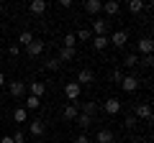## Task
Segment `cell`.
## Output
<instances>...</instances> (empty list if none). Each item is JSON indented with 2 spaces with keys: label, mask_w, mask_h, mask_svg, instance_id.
Segmentation results:
<instances>
[{
  "label": "cell",
  "mask_w": 154,
  "mask_h": 143,
  "mask_svg": "<svg viewBox=\"0 0 154 143\" xmlns=\"http://www.w3.org/2000/svg\"><path fill=\"white\" fill-rule=\"evenodd\" d=\"M134 118L136 120H152V107L146 102H136L134 105Z\"/></svg>",
  "instance_id": "1"
},
{
  "label": "cell",
  "mask_w": 154,
  "mask_h": 143,
  "mask_svg": "<svg viewBox=\"0 0 154 143\" xmlns=\"http://www.w3.org/2000/svg\"><path fill=\"white\" fill-rule=\"evenodd\" d=\"M44 49H46V44H44V41H38V39H33L31 44L26 46V54L31 56V59H36V56H41V54H44Z\"/></svg>",
  "instance_id": "2"
},
{
  "label": "cell",
  "mask_w": 154,
  "mask_h": 143,
  "mask_svg": "<svg viewBox=\"0 0 154 143\" xmlns=\"http://www.w3.org/2000/svg\"><path fill=\"white\" fill-rule=\"evenodd\" d=\"M80 92H82V87H80L77 82H67L64 95H67V100H69V102H77V100H80Z\"/></svg>",
  "instance_id": "3"
},
{
  "label": "cell",
  "mask_w": 154,
  "mask_h": 143,
  "mask_svg": "<svg viewBox=\"0 0 154 143\" xmlns=\"http://www.w3.org/2000/svg\"><path fill=\"white\" fill-rule=\"evenodd\" d=\"M26 89L33 95V97H38V100L46 95V84H44V82H38V79H36V82H28V84H26Z\"/></svg>",
  "instance_id": "4"
},
{
  "label": "cell",
  "mask_w": 154,
  "mask_h": 143,
  "mask_svg": "<svg viewBox=\"0 0 154 143\" xmlns=\"http://www.w3.org/2000/svg\"><path fill=\"white\" fill-rule=\"evenodd\" d=\"M121 100L118 97H110V100H105V105H103V110L108 112V115H118V112H121Z\"/></svg>",
  "instance_id": "5"
},
{
  "label": "cell",
  "mask_w": 154,
  "mask_h": 143,
  "mask_svg": "<svg viewBox=\"0 0 154 143\" xmlns=\"http://www.w3.org/2000/svg\"><path fill=\"white\" fill-rule=\"evenodd\" d=\"M121 87H123V92H136V89H139V77L126 74V77L121 79Z\"/></svg>",
  "instance_id": "6"
},
{
  "label": "cell",
  "mask_w": 154,
  "mask_h": 143,
  "mask_svg": "<svg viewBox=\"0 0 154 143\" xmlns=\"http://www.w3.org/2000/svg\"><path fill=\"white\" fill-rule=\"evenodd\" d=\"M126 41H128V33H126V31H116L113 36L108 39V44H113L116 49H123V46H126Z\"/></svg>",
  "instance_id": "7"
},
{
  "label": "cell",
  "mask_w": 154,
  "mask_h": 143,
  "mask_svg": "<svg viewBox=\"0 0 154 143\" xmlns=\"http://www.w3.org/2000/svg\"><path fill=\"white\" fill-rule=\"evenodd\" d=\"M93 82H95V72L93 69H80V74H77V84L85 87V84H93Z\"/></svg>",
  "instance_id": "8"
},
{
  "label": "cell",
  "mask_w": 154,
  "mask_h": 143,
  "mask_svg": "<svg viewBox=\"0 0 154 143\" xmlns=\"http://www.w3.org/2000/svg\"><path fill=\"white\" fill-rule=\"evenodd\" d=\"M8 92H11V97H23V95H26V84L23 82H11L8 84Z\"/></svg>",
  "instance_id": "9"
},
{
  "label": "cell",
  "mask_w": 154,
  "mask_h": 143,
  "mask_svg": "<svg viewBox=\"0 0 154 143\" xmlns=\"http://www.w3.org/2000/svg\"><path fill=\"white\" fill-rule=\"evenodd\" d=\"M28 10H31L33 16H44L46 13V0H31V3H28Z\"/></svg>",
  "instance_id": "10"
},
{
  "label": "cell",
  "mask_w": 154,
  "mask_h": 143,
  "mask_svg": "<svg viewBox=\"0 0 154 143\" xmlns=\"http://www.w3.org/2000/svg\"><path fill=\"white\" fill-rule=\"evenodd\" d=\"M139 51H141L144 56H152V51H154V44H152V39H149V36L139 39Z\"/></svg>",
  "instance_id": "11"
},
{
  "label": "cell",
  "mask_w": 154,
  "mask_h": 143,
  "mask_svg": "<svg viewBox=\"0 0 154 143\" xmlns=\"http://www.w3.org/2000/svg\"><path fill=\"white\" fill-rule=\"evenodd\" d=\"M80 115V105H75V102H69L64 107V112H62V118H64V120H75V118Z\"/></svg>",
  "instance_id": "12"
},
{
  "label": "cell",
  "mask_w": 154,
  "mask_h": 143,
  "mask_svg": "<svg viewBox=\"0 0 154 143\" xmlns=\"http://www.w3.org/2000/svg\"><path fill=\"white\" fill-rule=\"evenodd\" d=\"M105 31H108V21L95 18V21H93V31H90V33H95V36H105Z\"/></svg>",
  "instance_id": "13"
},
{
  "label": "cell",
  "mask_w": 154,
  "mask_h": 143,
  "mask_svg": "<svg viewBox=\"0 0 154 143\" xmlns=\"http://www.w3.org/2000/svg\"><path fill=\"white\" fill-rule=\"evenodd\" d=\"M103 10L108 13V16H118V13H121V3H118V0H108V3H103Z\"/></svg>",
  "instance_id": "14"
},
{
  "label": "cell",
  "mask_w": 154,
  "mask_h": 143,
  "mask_svg": "<svg viewBox=\"0 0 154 143\" xmlns=\"http://www.w3.org/2000/svg\"><path fill=\"white\" fill-rule=\"evenodd\" d=\"M116 136L113 130H108V128H103V130H98V138H95V143H113Z\"/></svg>",
  "instance_id": "15"
},
{
  "label": "cell",
  "mask_w": 154,
  "mask_h": 143,
  "mask_svg": "<svg viewBox=\"0 0 154 143\" xmlns=\"http://www.w3.org/2000/svg\"><path fill=\"white\" fill-rule=\"evenodd\" d=\"M28 130H31V136H44V130H46V125H44V123H41V120H31V123H28Z\"/></svg>",
  "instance_id": "16"
},
{
  "label": "cell",
  "mask_w": 154,
  "mask_h": 143,
  "mask_svg": "<svg viewBox=\"0 0 154 143\" xmlns=\"http://www.w3.org/2000/svg\"><path fill=\"white\" fill-rule=\"evenodd\" d=\"M85 10H88L90 16H98V13L103 10V3H100V0H88V3H85Z\"/></svg>",
  "instance_id": "17"
},
{
  "label": "cell",
  "mask_w": 154,
  "mask_h": 143,
  "mask_svg": "<svg viewBox=\"0 0 154 143\" xmlns=\"http://www.w3.org/2000/svg\"><path fill=\"white\" fill-rule=\"evenodd\" d=\"M31 41H33V33H31V31H21V33H18V41H16V44L26 49V46L31 44Z\"/></svg>",
  "instance_id": "18"
},
{
  "label": "cell",
  "mask_w": 154,
  "mask_h": 143,
  "mask_svg": "<svg viewBox=\"0 0 154 143\" xmlns=\"http://www.w3.org/2000/svg\"><path fill=\"white\" fill-rule=\"evenodd\" d=\"M75 56H77V51H75V49H64V46H62V49H59V56H57V59H59V61H72Z\"/></svg>",
  "instance_id": "19"
},
{
  "label": "cell",
  "mask_w": 154,
  "mask_h": 143,
  "mask_svg": "<svg viewBox=\"0 0 154 143\" xmlns=\"http://www.w3.org/2000/svg\"><path fill=\"white\" fill-rule=\"evenodd\" d=\"M108 46V36H93V49L95 51H103Z\"/></svg>",
  "instance_id": "20"
},
{
  "label": "cell",
  "mask_w": 154,
  "mask_h": 143,
  "mask_svg": "<svg viewBox=\"0 0 154 143\" xmlns=\"http://www.w3.org/2000/svg\"><path fill=\"white\" fill-rule=\"evenodd\" d=\"M38 107H41V100L33 97V95H28V97H26V112L28 110H38Z\"/></svg>",
  "instance_id": "21"
},
{
  "label": "cell",
  "mask_w": 154,
  "mask_h": 143,
  "mask_svg": "<svg viewBox=\"0 0 154 143\" xmlns=\"http://www.w3.org/2000/svg\"><path fill=\"white\" fill-rule=\"evenodd\" d=\"M75 120H77V125L82 128V130H85V128H90V125H93V118H90V115H82V112H80V115L75 118Z\"/></svg>",
  "instance_id": "22"
},
{
  "label": "cell",
  "mask_w": 154,
  "mask_h": 143,
  "mask_svg": "<svg viewBox=\"0 0 154 143\" xmlns=\"http://www.w3.org/2000/svg\"><path fill=\"white\" fill-rule=\"evenodd\" d=\"M26 118H28L26 107H16V110H13V120L16 123H26Z\"/></svg>",
  "instance_id": "23"
},
{
  "label": "cell",
  "mask_w": 154,
  "mask_h": 143,
  "mask_svg": "<svg viewBox=\"0 0 154 143\" xmlns=\"http://www.w3.org/2000/svg\"><path fill=\"white\" fill-rule=\"evenodd\" d=\"M144 5H146L144 0H128V10H131V13H141Z\"/></svg>",
  "instance_id": "24"
},
{
  "label": "cell",
  "mask_w": 154,
  "mask_h": 143,
  "mask_svg": "<svg viewBox=\"0 0 154 143\" xmlns=\"http://www.w3.org/2000/svg\"><path fill=\"white\" fill-rule=\"evenodd\" d=\"M95 112H98V105H95V102H82V115H90V118H93Z\"/></svg>",
  "instance_id": "25"
},
{
  "label": "cell",
  "mask_w": 154,
  "mask_h": 143,
  "mask_svg": "<svg viewBox=\"0 0 154 143\" xmlns=\"http://www.w3.org/2000/svg\"><path fill=\"white\" fill-rule=\"evenodd\" d=\"M75 44H77V39H75V33H67L64 39H62V46H64V49H75Z\"/></svg>",
  "instance_id": "26"
},
{
  "label": "cell",
  "mask_w": 154,
  "mask_h": 143,
  "mask_svg": "<svg viewBox=\"0 0 154 143\" xmlns=\"http://www.w3.org/2000/svg\"><path fill=\"white\" fill-rule=\"evenodd\" d=\"M123 64H126V66H128V69H134V66H136V64H139V54H128V56H126V59H123Z\"/></svg>",
  "instance_id": "27"
},
{
  "label": "cell",
  "mask_w": 154,
  "mask_h": 143,
  "mask_svg": "<svg viewBox=\"0 0 154 143\" xmlns=\"http://www.w3.org/2000/svg\"><path fill=\"white\" fill-rule=\"evenodd\" d=\"M90 36H93V33H90L88 28H80V31H77V36H75V39H80V41H90Z\"/></svg>",
  "instance_id": "28"
},
{
  "label": "cell",
  "mask_w": 154,
  "mask_h": 143,
  "mask_svg": "<svg viewBox=\"0 0 154 143\" xmlns=\"http://www.w3.org/2000/svg\"><path fill=\"white\" fill-rule=\"evenodd\" d=\"M59 64H62V61L54 56V59H49V61H46V69H49V72H57V69H59Z\"/></svg>",
  "instance_id": "29"
},
{
  "label": "cell",
  "mask_w": 154,
  "mask_h": 143,
  "mask_svg": "<svg viewBox=\"0 0 154 143\" xmlns=\"http://www.w3.org/2000/svg\"><path fill=\"white\" fill-rule=\"evenodd\" d=\"M13 143H23V141H26V136H23V130H16V133H13Z\"/></svg>",
  "instance_id": "30"
},
{
  "label": "cell",
  "mask_w": 154,
  "mask_h": 143,
  "mask_svg": "<svg viewBox=\"0 0 154 143\" xmlns=\"http://www.w3.org/2000/svg\"><path fill=\"white\" fill-rule=\"evenodd\" d=\"M123 77H126V74H123L121 69H116V72H113V82H118V84H121V79H123Z\"/></svg>",
  "instance_id": "31"
},
{
  "label": "cell",
  "mask_w": 154,
  "mask_h": 143,
  "mask_svg": "<svg viewBox=\"0 0 154 143\" xmlns=\"http://www.w3.org/2000/svg\"><path fill=\"white\" fill-rule=\"evenodd\" d=\"M8 51H11V56H18V54H21V46H18V44H11V49H8Z\"/></svg>",
  "instance_id": "32"
},
{
  "label": "cell",
  "mask_w": 154,
  "mask_h": 143,
  "mask_svg": "<svg viewBox=\"0 0 154 143\" xmlns=\"http://www.w3.org/2000/svg\"><path fill=\"white\" fill-rule=\"evenodd\" d=\"M134 125H136V118L128 115V118H126V128H134Z\"/></svg>",
  "instance_id": "33"
},
{
  "label": "cell",
  "mask_w": 154,
  "mask_h": 143,
  "mask_svg": "<svg viewBox=\"0 0 154 143\" xmlns=\"http://www.w3.org/2000/svg\"><path fill=\"white\" fill-rule=\"evenodd\" d=\"M75 143H90V138L82 133V136H77V138H75Z\"/></svg>",
  "instance_id": "34"
},
{
  "label": "cell",
  "mask_w": 154,
  "mask_h": 143,
  "mask_svg": "<svg viewBox=\"0 0 154 143\" xmlns=\"http://www.w3.org/2000/svg\"><path fill=\"white\" fill-rule=\"evenodd\" d=\"M0 143H13V138L11 136H3V138H0Z\"/></svg>",
  "instance_id": "35"
},
{
  "label": "cell",
  "mask_w": 154,
  "mask_h": 143,
  "mask_svg": "<svg viewBox=\"0 0 154 143\" xmlns=\"http://www.w3.org/2000/svg\"><path fill=\"white\" fill-rule=\"evenodd\" d=\"M5 84H8V82H5V74L0 72V87H5Z\"/></svg>",
  "instance_id": "36"
},
{
  "label": "cell",
  "mask_w": 154,
  "mask_h": 143,
  "mask_svg": "<svg viewBox=\"0 0 154 143\" xmlns=\"http://www.w3.org/2000/svg\"><path fill=\"white\" fill-rule=\"evenodd\" d=\"M3 13H5V10H3V3H0V18H3Z\"/></svg>",
  "instance_id": "37"
}]
</instances>
